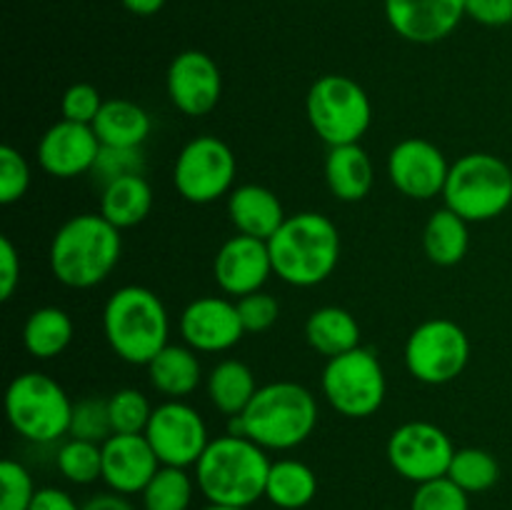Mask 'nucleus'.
Segmentation results:
<instances>
[{
    "label": "nucleus",
    "instance_id": "de8ad7c7",
    "mask_svg": "<svg viewBox=\"0 0 512 510\" xmlns=\"http://www.w3.org/2000/svg\"><path fill=\"white\" fill-rule=\"evenodd\" d=\"M205 510H248V508H230V505H213V503H210Z\"/></svg>",
    "mask_w": 512,
    "mask_h": 510
},
{
    "label": "nucleus",
    "instance_id": "6ab92c4d",
    "mask_svg": "<svg viewBox=\"0 0 512 510\" xmlns=\"http://www.w3.org/2000/svg\"><path fill=\"white\" fill-rule=\"evenodd\" d=\"M100 140L93 125L58 120L53 128L45 130L38 143V160L43 170L53 178H78L93 173V165L100 155Z\"/></svg>",
    "mask_w": 512,
    "mask_h": 510
},
{
    "label": "nucleus",
    "instance_id": "f704fd0d",
    "mask_svg": "<svg viewBox=\"0 0 512 510\" xmlns=\"http://www.w3.org/2000/svg\"><path fill=\"white\" fill-rule=\"evenodd\" d=\"M68 435L70 438L90 440V443H105L113 435L108 400L83 398L73 403V418H70Z\"/></svg>",
    "mask_w": 512,
    "mask_h": 510
},
{
    "label": "nucleus",
    "instance_id": "ea45409f",
    "mask_svg": "<svg viewBox=\"0 0 512 510\" xmlns=\"http://www.w3.org/2000/svg\"><path fill=\"white\" fill-rule=\"evenodd\" d=\"M145 160L140 148H100L98 160L93 165L95 178L103 180V185L113 183V180L123 178V175L143 173Z\"/></svg>",
    "mask_w": 512,
    "mask_h": 510
},
{
    "label": "nucleus",
    "instance_id": "bb28decb",
    "mask_svg": "<svg viewBox=\"0 0 512 510\" xmlns=\"http://www.w3.org/2000/svg\"><path fill=\"white\" fill-rule=\"evenodd\" d=\"M470 233L468 220L460 218L450 208H440L430 215L423 230V250L435 265H458L468 255Z\"/></svg>",
    "mask_w": 512,
    "mask_h": 510
},
{
    "label": "nucleus",
    "instance_id": "79ce46f5",
    "mask_svg": "<svg viewBox=\"0 0 512 510\" xmlns=\"http://www.w3.org/2000/svg\"><path fill=\"white\" fill-rule=\"evenodd\" d=\"M465 18L485 28H505L512 23V0H465Z\"/></svg>",
    "mask_w": 512,
    "mask_h": 510
},
{
    "label": "nucleus",
    "instance_id": "2eb2a0df",
    "mask_svg": "<svg viewBox=\"0 0 512 510\" xmlns=\"http://www.w3.org/2000/svg\"><path fill=\"white\" fill-rule=\"evenodd\" d=\"M168 95L175 108L190 118L208 115L223 93L218 63L203 50H183L168 68Z\"/></svg>",
    "mask_w": 512,
    "mask_h": 510
},
{
    "label": "nucleus",
    "instance_id": "37998d69",
    "mask_svg": "<svg viewBox=\"0 0 512 510\" xmlns=\"http://www.w3.org/2000/svg\"><path fill=\"white\" fill-rule=\"evenodd\" d=\"M20 283V255L8 235L0 238V300L13 298Z\"/></svg>",
    "mask_w": 512,
    "mask_h": 510
},
{
    "label": "nucleus",
    "instance_id": "72a5a7b5",
    "mask_svg": "<svg viewBox=\"0 0 512 510\" xmlns=\"http://www.w3.org/2000/svg\"><path fill=\"white\" fill-rule=\"evenodd\" d=\"M110 425L113 435H140L148 428V420L153 415L148 398L135 388H120L108 398Z\"/></svg>",
    "mask_w": 512,
    "mask_h": 510
},
{
    "label": "nucleus",
    "instance_id": "5701e85b",
    "mask_svg": "<svg viewBox=\"0 0 512 510\" xmlns=\"http://www.w3.org/2000/svg\"><path fill=\"white\" fill-rule=\"evenodd\" d=\"M200 358L190 345H165L148 363L153 388L168 400H183L200 385Z\"/></svg>",
    "mask_w": 512,
    "mask_h": 510
},
{
    "label": "nucleus",
    "instance_id": "a211bd4d",
    "mask_svg": "<svg viewBox=\"0 0 512 510\" xmlns=\"http://www.w3.org/2000/svg\"><path fill=\"white\" fill-rule=\"evenodd\" d=\"M273 270V258H270L268 240L250 238V235H235L220 245L213 263L215 283L220 290L235 298L263 290Z\"/></svg>",
    "mask_w": 512,
    "mask_h": 510
},
{
    "label": "nucleus",
    "instance_id": "4468645a",
    "mask_svg": "<svg viewBox=\"0 0 512 510\" xmlns=\"http://www.w3.org/2000/svg\"><path fill=\"white\" fill-rule=\"evenodd\" d=\"M388 175L395 190L413 200H430L443 195L450 165L443 150L423 138L400 140L388 158Z\"/></svg>",
    "mask_w": 512,
    "mask_h": 510
},
{
    "label": "nucleus",
    "instance_id": "a878e982",
    "mask_svg": "<svg viewBox=\"0 0 512 510\" xmlns=\"http://www.w3.org/2000/svg\"><path fill=\"white\" fill-rule=\"evenodd\" d=\"M305 338L315 353L330 360L360 348V325L350 310L325 305V308L310 313L308 323H305Z\"/></svg>",
    "mask_w": 512,
    "mask_h": 510
},
{
    "label": "nucleus",
    "instance_id": "0eeeda50",
    "mask_svg": "<svg viewBox=\"0 0 512 510\" xmlns=\"http://www.w3.org/2000/svg\"><path fill=\"white\" fill-rule=\"evenodd\" d=\"M5 415L15 433L30 443H53L70 433L73 403L58 380L30 370L8 385Z\"/></svg>",
    "mask_w": 512,
    "mask_h": 510
},
{
    "label": "nucleus",
    "instance_id": "cd10ccee",
    "mask_svg": "<svg viewBox=\"0 0 512 510\" xmlns=\"http://www.w3.org/2000/svg\"><path fill=\"white\" fill-rule=\"evenodd\" d=\"M255 393H258V383H255L253 370L240 360H223L208 375L210 403L228 418L243 415Z\"/></svg>",
    "mask_w": 512,
    "mask_h": 510
},
{
    "label": "nucleus",
    "instance_id": "f3484780",
    "mask_svg": "<svg viewBox=\"0 0 512 510\" xmlns=\"http://www.w3.org/2000/svg\"><path fill=\"white\" fill-rule=\"evenodd\" d=\"M180 335L195 353H225L245 335L235 303L218 295L198 298L180 315Z\"/></svg>",
    "mask_w": 512,
    "mask_h": 510
},
{
    "label": "nucleus",
    "instance_id": "473e14b6",
    "mask_svg": "<svg viewBox=\"0 0 512 510\" xmlns=\"http://www.w3.org/2000/svg\"><path fill=\"white\" fill-rule=\"evenodd\" d=\"M58 468L65 480L90 485L103 478V443L70 438L58 450Z\"/></svg>",
    "mask_w": 512,
    "mask_h": 510
},
{
    "label": "nucleus",
    "instance_id": "20e7f679",
    "mask_svg": "<svg viewBox=\"0 0 512 510\" xmlns=\"http://www.w3.org/2000/svg\"><path fill=\"white\" fill-rule=\"evenodd\" d=\"M275 275L295 288H313L328 280L340 260V233L320 213L288 215L268 240Z\"/></svg>",
    "mask_w": 512,
    "mask_h": 510
},
{
    "label": "nucleus",
    "instance_id": "f8f14e48",
    "mask_svg": "<svg viewBox=\"0 0 512 510\" xmlns=\"http://www.w3.org/2000/svg\"><path fill=\"white\" fill-rule=\"evenodd\" d=\"M143 435L158 455L160 465L173 468L195 465L210 445L203 415L183 400H165L153 408Z\"/></svg>",
    "mask_w": 512,
    "mask_h": 510
},
{
    "label": "nucleus",
    "instance_id": "9d476101",
    "mask_svg": "<svg viewBox=\"0 0 512 510\" xmlns=\"http://www.w3.org/2000/svg\"><path fill=\"white\" fill-rule=\"evenodd\" d=\"M470 360L468 333L455 320L433 318L420 323L405 343V365L425 385H445L460 378Z\"/></svg>",
    "mask_w": 512,
    "mask_h": 510
},
{
    "label": "nucleus",
    "instance_id": "c9c22d12",
    "mask_svg": "<svg viewBox=\"0 0 512 510\" xmlns=\"http://www.w3.org/2000/svg\"><path fill=\"white\" fill-rule=\"evenodd\" d=\"M410 510H470V500L460 485L443 475L415 488Z\"/></svg>",
    "mask_w": 512,
    "mask_h": 510
},
{
    "label": "nucleus",
    "instance_id": "49530a36",
    "mask_svg": "<svg viewBox=\"0 0 512 510\" xmlns=\"http://www.w3.org/2000/svg\"><path fill=\"white\" fill-rule=\"evenodd\" d=\"M120 3H123V8L128 10V13L148 18V15H155L163 10L165 0H120Z\"/></svg>",
    "mask_w": 512,
    "mask_h": 510
},
{
    "label": "nucleus",
    "instance_id": "a19ab883",
    "mask_svg": "<svg viewBox=\"0 0 512 510\" xmlns=\"http://www.w3.org/2000/svg\"><path fill=\"white\" fill-rule=\"evenodd\" d=\"M105 100L100 98V90L90 83H75L65 90L63 103V120H73V123L93 125V120L98 118L100 108H103Z\"/></svg>",
    "mask_w": 512,
    "mask_h": 510
},
{
    "label": "nucleus",
    "instance_id": "c03bdc74",
    "mask_svg": "<svg viewBox=\"0 0 512 510\" xmlns=\"http://www.w3.org/2000/svg\"><path fill=\"white\" fill-rule=\"evenodd\" d=\"M30 510H80L73 495L60 488H40L35 490V498L30 503Z\"/></svg>",
    "mask_w": 512,
    "mask_h": 510
},
{
    "label": "nucleus",
    "instance_id": "e433bc0d",
    "mask_svg": "<svg viewBox=\"0 0 512 510\" xmlns=\"http://www.w3.org/2000/svg\"><path fill=\"white\" fill-rule=\"evenodd\" d=\"M0 510H30L35 498V485L28 470L18 460L0 463Z\"/></svg>",
    "mask_w": 512,
    "mask_h": 510
},
{
    "label": "nucleus",
    "instance_id": "1a4fd4ad",
    "mask_svg": "<svg viewBox=\"0 0 512 510\" xmlns=\"http://www.w3.org/2000/svg\"><path fill=\"white\" fill-rule=\"evenodd\" d=\"M385 370L368 348L330 358L323 370V395L330 408L345 418H370L385 400Z\"/></svg>",
    "mask_w": 512,
    "mask_h": 510
},
{
    "label": "nucleus",
    "instance_id": "2f4dec72",
    "mask_svg": "<svg viewBox=\"0 0 512 510\" xmlns=\"http://www.w3.org/2000/svg\"><path fill=\"white\" fill-rule=\"evenodd\" d=\"M140 495L145 510H188L193 503V480L185 468L160 465Z\"/></svg>",
    "mask_w": 512,
    "mask_h": 510
},
{
    "label": "nucleus",
    "instance_id": "7c9ffc66",
    "mask_svg": "<svg viewBox=\"0 0 512 510\" xmlns=\"http://www.w3.org/2000/svg\"><path fill=\"white\" fill-rule=\"evenodd\" d=\"M448 478L465 493H485L500 480V463L493 453L483 448L455 450L453 463L448 468Z\"/></svg>",
    "mask_w": 512,
    "mask_h": 510
},
{
    "label": "nucleus",
    "instance_id": "c85d7f7f",
    "mask_svg": "<svg viewBox=\"0 0 512 510\" xmlns=\"http://www.w3.org/2000/svg\"><path fill=\"white\" fill-rule=\"evenodd\" d=\"M73 340V320L63 308L45 305L33 310L25 320L23 345L33 358L50 360L58 358Z\"/></svg>",
    "mask_w": 512,
    "mask_h": 510
},
{
    "label": "nucleus",
    "instance_id": "412c9836",
    "mask_svg": "<svg viewBox=\"0 0 512 510\" xmlns=\"http://www.w3.org/2000/svg\"><path fill=\"white\" fill-rule=\"evenodd\" d=\"M228 215L240 235L270 240L285 223V210L278 195L265 185H240L228 198Z\"/></svg>",
    "mask_w": 512,
    "mask_h": 510
},
{
    "label": "nucleus",
    "instance_id": "9b49d317",
    "mask_svg": "<svg viewBox=\"0 0 512 510\" xmlns=\"http://www.w3.org/2000/svg\"><path fill=\"white\" fill-rule=\"evenodd\" d=\"M238 163L228 143L215 135H198L175 158L173 183L180 198L195 205L215 203L223 195L233 193V180Z\"/></svg>",
    "mask_w": 512,
    "mask_h": 510
},
{
    "label": "nucleus",
    "instance_id": "aec40b11",
    "mask_svg": "<svg viewBox=\"0 0 512 510\" xmlns=\"http://www.w3.org/2000/svg\"><path fill=\"white\" fill-rule=\"evenodd\" d=\"M160 468L148 438L140 435H110L103 443V480L120 495L143 493Z\"/></svg>",
    "mask_w": 512,
    "mask_h": 510
},
{
    "label": "nucleus",
    "instance_id": "dca6fc26",
    "mask_svg": "<svg viewBox=\"0 0 512 510\" xmlns=\"http://www.w3.org/2000/svg\"><path fill=\"white\" fill-rule=\"evenodd\" d=\"M385 18L408 43L433 45L455 33L465 0H385Z\"/></svg>",
    "mask_w": 512,
    "mask_h": 510
},
{
    "label": "nucleus",
    "instance_id": "393cba45",
    "mask_svg": "<svg viewBox=\"0 0 512 510\" xmlns=\"http://www.w3.org/2000/svg\"><path fill=\"white\" fill-rule=\"evenodd\" d=\"M150 208H153V188L143 178V173L123 175V178L103 185L100 215L118 230L135 228L138 223H143L150 215Z\"/></svg>",
    "mask_w": 512,
    "mask_h": 510
},
{
    "label": "nucleus",
    "instance_id": "7ed1b4c3",
    "mask_svg": "<svg viewBox=\"0 0 512 510\" xmlns=\"http://www.w3.org/2000/svg\"><path fill=\"white\" fill-rule=\"evenodd\" d=\"M120 230L100 213L65 220L50 243V270L65 288L85 290L103 283L120 260Z\"/></svg>",
    "mask_w": 512,
    "mask_h": 510
},
{
    "label": "nucleus",
    "instance_id": "4be33fe9",
    "mask_svg": "<svg viewBox=\"0 0 512 510\" xmlns=\"http://www.w3.org/2000/svg\"><path fill=\"white\" fill-rule=\"evenodd\" d=\"M373 163L360 143L335 145L325 158V180L330 193L343 203H358L373 188Z\"/></svg>",
    "mask_w": 512,
    "mask_h": 510
},
{
    "label": "nucleus",
    "instance_id": "423d86ee",
    "mask_svg": "<svg viewBox=\"0 0 512 510\" xmlns=\"http://www.w3.org/2000/svg\"><path fill=\"white\" fill-rule=\"evenodd\" d=\"M445 208L468 223H483L503 215L512 203V170L490 153H468L450 165L443 190Z\"/></svg>",
    "mask_w": 512,
    "mask_h": 510
},
{
    "label": "nucleus",
    "instance_id": "4c0bfd02",
    "mask_svg": "<svg viewBox=\"0 0 512 510\" xmlns=\"http://www.w3.org/2000/svg\"><path fill=\"white\" fill-rule=\"evenodd\" d=\"M235 308H238L245 333H265L280 318L278 298L265 293V290H255V293L243 295V298L235 300Z\"/></svg>",
    "mask_w": 512,
    "mask_h": 510
},
{
    "label": "nucleus",
    "instance_id": "6e6552de",
    "mask_svg": "<svg viewBox=\"0 0 512 510\" xmlns=\"http://www.w3.org/2000/svg\"><path fill=\"white\" fill-rule=\"evenodd\" d=\"M305 108L313 130L330 148L360 143L373 120V105L363 85L338 73L323 75L310 85Z\"/></svg>",
    "mask_w": 512,
    "mask_h": 510
},
{
    "label": "nucleus",
    "instance_id": "c756f323",
    "mask_svg": "<svg viewBox=\"0 0 512 510\" xmlns=\"http://www.w3.org/2000/svg\"><path fill=\"white\" fill-rule=\"evenodd\" d=\"M318 493V475L300 460L285 458L270 465L265 498L283 510H300Z\"/></svg>",
    "mask_w": 512,
    "mask_h": 510
},
{
    "label": "nucleus",
    "instance_id": "ddd939ff",
    "mask_svg": "<svg viewBox=\"0 0 512 510\" xmlns=\"http://www.w3.org/2000/svg\"><path fill=\"white\" fill-rule=\"evenodd\" d=\"M453 455L455 448L450 435L425 420L400 425L388 440V460L393 470L418 485L448 475Z\"/></svg>",
    "mask_w": 512,
    "mask_h": 510
},
{
    "label": "nucleus",
    "instance_id": "39448f33",
    "mask_svg": "<svg viewBox=\"0 0 512 510\" xmlns=\"http://www.w3.org/2000/svg\"><path fill=\"white\" fill-rule=\"evenodd\" d=\"M103 333L120 360L148 365L168 345V310L153 290L143 285H125L105 303Z\"/></svg>",
    "mask_w": 512,
    "mask_h": 510
},
{
    "label": "nucleus",
    "instance_id": "f03ea898",
    "mask_svg": "<svg viewBox=\"0 0 512 510\" xmlns=\"http://www.w3.org/2000/svg\"><path fill=\"white\" fill-rule=\"evenodd\" d=\"M318 423V403L308 388L290 380L258 388L243 415L230 418L233 435H245L265 450H290L310 438Z\"/></svg>",
    "mask_w": 512,
    "mask_h": 510
},
{
    "label": "nucleus",
    "instance_id": "f257e3e1",
    "mask_svg": "<svg viewBox=\"0 0 512 510\" xmlns=\"http://www.w3.org/2000/svg\"><path fill=\"white\" fill-rule=\"evenodd\" d=\"M270 465L265 448L245 435L228 433L210 440L195 463V480L208 503L250 508L265 498Z\"/></svg>",
    "mask_w": 512,
    "mask_h": 510
},
{
    "label": "nucleus",
    "instance_id": "b1692460",
    "mask_svg": "<svg viewBox=\"0 0 512 510\" xmlns=\"http://www.w3.org/2000/svg\"><path fill=\"white\" fill-rule=\"evenodd\" d=\"M150 115L138 103L125 98L105 100L93 130L105 148H140L150 135Z\"/></svg>",
    "mask_w": 512,
    "mask_h": 510
},
{
    "label": "nucleus",
    "instance_id": "a18cd8bd",
    "mask_svg": "<svg viewBox=\"0 0 512 510\" xmlns=\"http://www.w3.org/2000/svg\"><path fill=\"white\" fill-rule=\"evenodd\" d=\"M80 510H135V508L128 503L125 495L110 490V493H98L90 500H85V503L80 505Z\"/></svg>",
    "mask_w": 512,
    "mask_h": 510
},
{
    "label": "nucleus",
    "instance_id": "58836bf2",
    "mask_svg": "<svg viewBox=\"0 0 512 510\" xmlns=\"http://www.w3.org/2000/svg\"><path fill=\"white\" fill-rule=\"evenodd\" d=\"M30 168L28 160L10 145L0 148V203L13 205L28 193Z\"/></svg>",
    "mask_w": 512,
    "mask_h": 510
}]
</instances>
